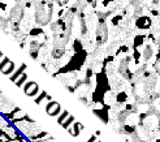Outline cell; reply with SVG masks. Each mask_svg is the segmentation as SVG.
Listing matches in <instances>:
<instances>
[{
	"mask_svg": "<svg viewBox=\"0 0 160 142\" xmlns=\"http://www.w3.org/2000/svg\"><path fill=\"white\" fill-rule=\"evenodd\" d=\"M87 142H98V138H97V136H91L90 138H89V141H87Z\"/></svg>",
	"mask_w": 160,
	"mask_h": 142,
	"instance_id": "cell-16",
	"label": "cell"
},
{
	"mask_svg": "<svg viewBox=\"0 0 160 142\" xmlns=\"http://www.w3.org/2000/svg\"><path fill=\"white\" fill-rule=\"evenodd\" d=\"M47 95H48V94H47V91L42 90V93L39 94L38 97H35V103H37V104H41L42 102H43V100H44V99L47 98Z\"/></svg>",
	"mask_w": 160,
	"mask_h": 142,
	"instance_id": "cell-12",
	"label": "cell"
},
{
	"mask_svg": "<svg viewBox=\"0 0 160 142\" xmlns=\"http://www.w3.org/2000/svg\"><path fill=\"white\" fill-rule=\"evenodd\" d=\"M26 64H21L17 69H16L14 70V72L11 74V81H13V82H16V81H17V78L22 74V73H25V70H26Z\"/></svg>",
	"mask_w": 160,
	"mask_h": 142,
	"instance_id": "cell-6",
	"label": "cell"
},
{
	"mask_svg": "<svg viewBox=\"0 0 160 142\" xmlns=\"http://www.w3.org/2000/svg\"><path fill=\"white\" fill-rule=\"evenodd\" d=\"M23 91H25L28 97H37L39 93V86L34 81H28L23 85Z\"/></svg>",
	"mask_w": 160,
	"mask_h": 142,
	"instance_id": "cell-3",
	"label": "cell"
},
{
	"mask_svg": "<svg viewBox=\"0 0 160 142\" xmlns=\"http://www.w3.org/2000/svg\"><path fill=\"white\" fill-rule=\"evenodd\" d=\"M14 107H16V106L12 103V100H9L8 98H5L4 94L2 93V90H0V112L4 114V115H7L8 112H11Z\"/></svg>",
	"mask_w": 160,
	"mask_h": 142,
	"instance_id": "cell-2",
	"label": "cell"
},
{
	"mask_svg": "<svg viewBox=\"0 0 160 142\" xmlns=\"http://www.w3.org/2000/svg\"><path fill=\"white\" fill-rule=\"evenodd\" d=\"M2 58H3V52H2V51H0V59H2Z\"/></svg>",
	"mask_w": 160,
	"mask_h": 142,
	"instance_id": "cell-18",
	"label": "cell"
},
{
	"mask_svg": "<svg viewBox=\"0 0 160 142\" xmlns=\"http://www.w3.org/2000/svg\"><path fill=\"white\" fill-rule=\"evenodd\" d=\"M94 77V70L92 68H87L86 69V78H92Z\"/></svg>",
	"mask_w": 160,
	"mask_h": 142,
	"instance_id": "cell-14",
	"label": "cell"
},
{
	"mask_svg": "<svg viewBox=\"0 0 160 142\" xmlns=\"http://www.w3.org/2000/svg\"><path fill=\"white\" fill-rule=\"evenodd\" d=\"M0 117H2V116H0Z\"/></svg>",
	"mask_w": 160,
	"mask_h": 142,
	"instance_id": "cell-19",
	"label": "cell"
},
{
	"mask_svg": "<svg viewBox=\"0 0 160 142\" xmlns=\"http://www.w3.org/2000/svg\"><path fill=\"white\" fill-rule=\"evenodd\" d=\"M98 142H99V141H98Z\"/></svg>",
	"mask_w": 160,
	"mask_h": 142,
	"instance_id": "cell-20",
	"label": "cell"
},
{
	"mask_svg": "<svg viewBox=\"0 0 160 142\" xmlns=\"http://www.w3.org/2000/svg\"><path fill=\"white\" fill-rule=\"evenodd\" d=\"M46 112L50 116H52V117H58L60 115V112H61V107H60V104L58 103V102L50 100L48 103H47V106H46Z\"/></svg>",
	"mask_w": 160,
	"mask_h": 142,
	"instance_id": "cell-4",
	"label": "cell"
},
{
	"mask_svg": "<svg viewBox=\"0 0 160 142\" xmlns=\"http://www.w3.org/2000/svg\"><path fill=\"white\" fill-rule=\"evenodd\" d=\"M126 99H128V94L125 91H120V93L116 94V104L126 103Z\"/></svg>",
	"mask_w": 160,
	"mask_h": 142,
	"instance_id": "cell-8",
	"label": "cell"
},
{
	"mask_svg": "<svg viewBox=\"0 0 160 142\" xmlns=\"http://www.w3.org/2000/svg\"><path fill=\"white\" fill-rule=\"evenodd\" d=\"M33 142H56L55 138H52L51 136L47 137V138H42V139H37V141H33Z\"/></svg>",
	"mask_w": 160,
	"mask_h": 142,
	"instance_id": "cell-13",
	"label": "cell"
},
{
	"mask_svg": "<svg viewBox=\"0 0 160 142\" xmlns=\"http://www.w3.org/2000/svg\"><path fill=\"white\" fill-rule=\"evenodd\" d=\"M68 116H69V112L67 111V109H64V111H62V112H60V115L58 116V123L61 125L64 121L67 120V117H68Z\"/></svg>",
	"mask_w": 160,
	"mask_h": 142,
	"instance_id": "cell-11",
	"label": "cell"
},
{
	"mask_svg": "<svg viewBox=\"0 0 160 142\" xmlns=\"http://www.w3.org/2000/svg\"><path fill=\"white\" fill-rule=\"evenodd\" d=\"M14 68H16V67H14V63L9 60V61H8L7 64L4 65L3 70H2V73H3V74H5V76H11V74L14 72V70H16Z\"/></svg>",
	"mask_w": 160,
	"mask_h": 142,
	"instance_id": "cell-7",
	"label": "cell"
},
{
	"mask_svg": "<svg viewBox=\"0 0 160 142\" xmlns=\"http://www.w3.org/2000/svg\"><path fill=\"white\" fill-rule=\"evenodd\" d=\"M95 136H100V130H97V132H95Z\"/></svg>",
	"mask_w": 160,
	"mask_h": 142,
	"instance_id": "cell-17",
	"label": "cell"
},
{
	"mask_svg": "<svg viewBox=\"0 0 160 142\" xmlns=\"http://www.w3.org/2000/svg\"><path fill=\"white\" fill-rule=\"evenodd\" d=\"M8 61H9V59H8V58H3V59H2V61H0V73H2V70H3L4 65L7 64Z\"/></svg>",
	"mask_w": 160,
	"mask_h": 142,
	"instance_id": "cell-15",
	"label": "cell"
},
{
	"mask_svg": "<svg viewBox=\"0 0 160 142\" xmlns=\"http://www.w3.org/2000/svg\"><path fill=\"white\" fill-rule=\"evenodd\" d=\"M74 121H76V119H74V117L69 115V116L67 117V120H65V121H64V123H62L61 125H62V128H65V129H68V128H70V127H72V125H73V123H74Z\"/></svg>",
	"mask_w": 160,
	"mask_h": 142,
	"instance_id": "cell-10",
	"label": "cell"
},
{
	"mask_svg": "<svg viewBox=\"0 0 160 142\" xmlns=\"http://www.w3.org/2000/svg\"><path fill=\"white\" fill-rule=\"evenodd\" d=\"M85 129V127L81 124V123H77L74 121L73 123V128H68V132L70 133L72 136H74V137H78L79 134H81V132Z\"/></svg>",
	"mask_w": 160,
	"mask_h": 142,
	"instance_id": "cell-5",
	"label": "cell"
},
{
	"mask_svg": "<svg viewBox=\"0 0 160 142\" xmlns=\"http://www.w3.org/2000/svg\"><path fill=\"white\" fill-rule=\"evenodd\" d=\"M109 109H111V106L109 104H104V103H103V107L102 108H94L92 109V114L95 116H98L104 124H108V121H109Z\"/></svg>",
	"mask_w": 160,
	"mask_h": 142,
	"instance_id": "cell-1",
	"label": "cell"
},
{
	"mask_svg": "<svg viewBox=\"0 0 160 142\" xmlns=\"http://www.w3.org/2000/svg\"><path fill=\"white\" fill-rule=\"evenodd\" d=\"M28 81V74L26 73H22L18 78H17V81H16L14 84L16 85H17L18 86V88H21V86H23V85H25V82Z\"/></svg>",
	"mask_w": 160,
	"mask_h": 142,
	"instance_id": "cell-9",
	"label": "cell"
}]
</instances>
